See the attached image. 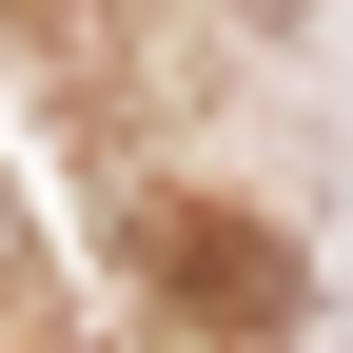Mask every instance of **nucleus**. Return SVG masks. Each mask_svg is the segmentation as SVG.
I'll return each mask as SVG.
<instances>
[{
  "label": "nucleus",
  "mask_w": 353,
  "mask_h": 353,
  "mask_svg": "<svg viewBox=\"0 0 353 353\" xmlns=\"http://www.w3.org/2000/svg\"><path fill=\"white\" fill-rule=\"evenodd\" d=\"M138 255H157V294H176L196 334H236V353L294 334V236H275V216H236V196H157Z\"/></svg>",
  "instance_id": "nucleus-1"
}]
</instances>
